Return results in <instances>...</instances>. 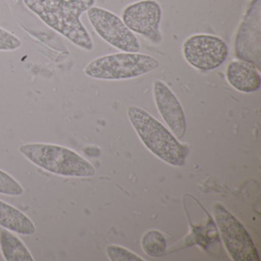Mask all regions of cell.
<instances>
[{
	"label": "cell",
	"instance_id": "cell-1",
	"mask_svg": "<svg viewBox=\"0 0 261 261\" xmlns=\"http://www.w3.org/2000/svg\"><path fill=\"white\" fill-rule=\"evenodd\" d=\"M25 7L45 25L86 51L94 42L82 23V14L94 7L96 0H23Z\"/></svg>",
	"mask_w": 261,
	"mask_h": 261
},
{
	"label": "cell",
	"instance_id": "cell-2",
	"mask_svg": "<svg viewBox=\"0 0 261 261\" xmlns=\"http://www.w3.org/2000/svg\"><path fill=\"white\" fill-rule=\"evenodd\" d=\"M127 116L143 144L157 157L173 166H182L189 148L150 114L137 106L127 109Z\"/></svg>",
	"mask_w": 261,
	"mask_h": 261
},
{
	"label": "cell",
	"instance_id": "cell-3",
	"mask_svg": "<svg viewBox=\"0 0 261 261\" xmlns=\"http://www.w3.org/2000/svg\"><path fill=\"white\" fill-rule=\"evenodd\" d=\"M19 151L33 164L56 175L68 177H91L95 175V169L89 162L64 146L30 143L20 146Z\"/></svg>",
	"mask_w": 261,
	"mask_h": 261
},
{
	"label": "cell",
	"instance_id": "cell-4",
	"mask_svg": "<svg viewBox=\"0 0 261 261\" xmlns=\"http://www.w3.org/2000/svg\"><path fill=\"white\" fill-rule=\"evenodd\" d=\"M160 67V61L149 55L120 53L94 59L85 67L88 77L98 80L120 81L135 79Z\"/></svg>",
	"mask_w": 261,
	"mask_h": 261
},
{
	"label": "cell",
	"instance_id": "cell-5",
	"mask_svg": "<svg viewBox=\"0 0 261 261\" xmlns=\"http://www.w3.org/2000/svg\"><path fill=\"white\" fill-rule=\"evenodd\" d=\"M214 215L226 250L233 261H259L253 240L244 226L222 204H215Z\"/></svg>",
	"mask_w": 261,
	"mask_h": 261
},
{
	"label": "cell",
	"instance_id": "cell-6",
	"mask_svg": "<svg viewBox=\"0 0 261 261\" xmlns=\"http://www.w3.org/2000/svg\"><path fill=\"white\" fill-rule=\"evenodd\" d=\"M87 13L93 28L107 43L124 53H139L138 39L117 15L97 7H91Z\"/></svg>",
	"mask_w": 261,
	"mask_h": 261
},
{
	"label": "cell",
	"instance_id": "cell-7",
	"mask_svg": "<svg viewBox=\"0 0 261 261\" xmlns=\"http://www.w3.org/2000/svg\"><path fill=\"white\" fill-rule=\"evenodd\" d=\"M182 54L186 62L193 68L200 71H212L225 62L228 48L218 36L197 34L183 42Z\"/></svg>",
	"mask_w": 261,
	"mask_h": 261
},
{
	"label": "cell",
	"instance_id": "cell-8",
	"mask_svg": "<svg viewBox=\"0 0 261 261\" xmlns=\"http://www.w3.org/2000/svg\"><path fill=\"white\" fill-rule=\"evenodd\" d=\"M261 0H252L238 28L233 42L238 60L245 61L260 69Z\"/></svg>",
	"mask_w": 261,
	"mask_h": 261
},
{
	"label": "cell",
	"instance_id": "cell-9",
	"mask_svg": "<svg viewBox=\"0 0 261 261\" xmlns=\"http://www.w3.org/2000/svg\"><path fill=\"white\" fill-rule=\"evenodd\" d=\"M161 7L155 0H140L125 7L122 20L134 33L140 35L154 44L162 42L160 27Z\"/></svg>",
	"mask_w": 261,
	"mask_h": 261
},
{
	"label": "cell",
	"instance_id": "cell-10",
	"mask_svg": "<svg viewBox=\"0 0 261 261\" xmlns=\"http://www.w3.org/2000/svg\"><path fill=\"white\" fill-rule=\"evenodd\" d=\"M154 100L160 115L178 140H182L187 130V122L181 103L167 85L160 80L153 83Z\"/></svg>",
	"mask_w": 261,
	"mask_h": 261
},
{
	"label": "cell",
	"instance_id": "cell-11",
	"mask_svg": "<svg viewBox=\"0 0 261 261\" xmlns=\"http://www.w3.org/2000/svg\"><path fill=\"white\" fill-rule=\"evenodd\" d=\"M259 70L253 64L245 61H233L227 65L226 79L229 85L240 92L253 93L260 88Z\"/></svg>",
	"mask_w": 261,
	"mask_h": 261
},
{
	"label": "cell",
	"instance_id": "cell-12",
	"mask_svg": "<svg viewBox=\"0 0 261 261\" xmlns=\"http://www.w3.org/2000/svg\"><path fill=\"white\" fill-rule=\"evenodd\" d=\"M0 226L22 235L36 233L35 224L23 212L0 200Z\"/></svg>",
	"mask_w": 261,
	"mask_h": 261
},
{
	"label": "cell",
	"instance_id": "cell-13",
	"mask_svg": "<svg viewBox=\"0 0 261 261\" xmlns=\"http://www.w3.org/2000/svg\"><path fill=\"white\" fill-rule=\"evenodd\" d=\"M0 247L6 260H34L24 243L7 230H1L0 231Z\"/></svg>",
	"mask_w": 261,
	"mask_h": 261
},
{
	"label": "cell",
	"instance_id": "cell-14",
	"mask_svg": "<svg viewBox=\"0 0 261 261\" xmlns=\"http://www.w3.org/2000/svg\"><path fill=\"white\" fill-rule=\"evenodd\" d=\"M141 244L145 253L152 257H160L166 252V238L157 230H150L145 233Z\"/></svg>",
	"mask_w": 261,
	"mask_h": 261
},
{
	"label": "cell",
	"instance_id": "cell-15",
	"mask_svg": "<svg viewBox=\"0 0 261 261\" xmlns=\"http://www.w3.org/2000/svg\"><path fill=\"white\" fill-rule=\"evenodd\" d=\"M23 193V188L4 171L0 170V194L19 196Z\"/></svg>",
	"mask_w": 261,
	"mask_h": 261
},
{
	"label": "cell",
	"instance_id": "cell-16",
	"mask_svg": "<svg viewBox=\"0 0 261 261\" xmlns=\"http://www.w3.org/2000/svg\"><path fill=\"white\" fill-rule=\"evenodd\" d=\"M107 254L112 261H145L130 250L117 245L107 247Z\"/></svg>",
	"mask_w": 261,
	"mask_h": 261
},
{
	"label": "cell",
	"instance_id": "cell-17",
	"mask_svg": "<svg viewBox=\"0 0 261 261\" xmlns=\"http://www.w3.org/2000/svg\"><path fill=\"white\" fill-rule=\"evenodd\" d=\"M22 45V41L17 36L0 27V51H16Z\"/></svg>",
	"mask_w": 261,
	"mask_h": 261
}]
</instances>
